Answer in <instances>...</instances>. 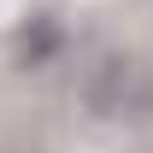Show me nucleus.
<instances>
[{
	"label": "nucleus",
	"mask_w": 153,
	"mask_h": 153,
	"mask_svg": "<svg viewBox=\"0 0 153 153\" xmlns=\"http://www.w3.org/2000/svg\"><path fill=\"white\" fill-rule=\"evenodd\" d=\"M130 88H135V65L124 53H100L82 71V106L94 118H124L130 112Z\"/></svg>",
	"instance_id": "obj_1"
},
{
	"label": "nucleus",
	"mask_w": 153,
	"mask_h": 153,
	"mask_svg": "<svg viewBox=\"0 0 153 153\" xmlns=\"http://www.w3.org/2000/svg\"><path fill=\"white\" fill-rule=\"evenodd\" d=\"M59 47H65V30H59V18H47V12H41V18H30V24L18 30L12 59H18V65H47Z\"/></svg>",
	"instance_id": "obj_2"
}]
</instances>
